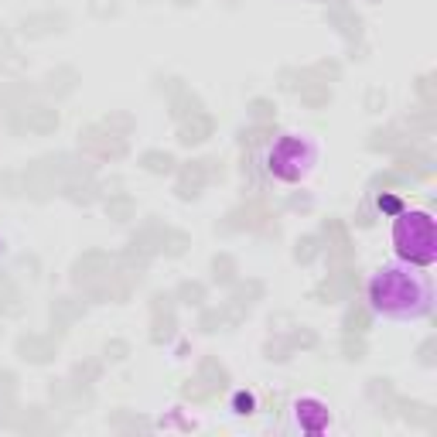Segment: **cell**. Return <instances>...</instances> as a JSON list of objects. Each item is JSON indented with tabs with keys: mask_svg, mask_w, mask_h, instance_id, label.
<instances>
[{
	"mask_svg": "<svg viewBox=\"0 0 437 437\" xmlns=\"http://www.w3.org/2000/svg\"><path fill=\"white\" fill-rule=\"evenodd\" d=\"M24 123H28V130H34V134H52V130L58 127V113L48 109V106H34V109L24 113Z\"/></svg>",
	"mask_w": 437,
	"mask_h": 437,
	"instance_id": "cell-11",
	"label": "cell"
},
{
	"mask_svg": "<svg viewBox=\"0 0 437 437\" xmlns=\"http://www.w3.org/2000/svg\"><path fill=\"white\" fill-rule=\"evenodd\" d=\"M171 113H175V120H188L191 113H198V99H195L184 86H178L175 99H171Z\"/></svg>",
	"mask_w": 437,
	"mask_h": 437,
	"instance_id": "cell-14",
	"label": "cell"
},
{
	"mask_svg": "<svg viewBox=\"0 0 437 437\" xmlns=\"http://www.w3.org/2000/svg\"><path fill=\"white\" fill-rule=\"evenodd\" d=\"M175 3H181V7H188V3H195V0H175Z\"/></svg>",
	"mask_w": 437,
	"mask_h": 437,
	"instance_id": "cell-33",
	"label": "cell"
},
{
	"mask_svg": "<svg viewBox=\"0 0 437 437\" xmlns=\"http://www.w3.org/2000/svg\"><path fill=\"white\" fill-rule=\"evenodd\" d=\"M222 321H226V315H222V311H205V315H202V321H198V325H202V328H205V332H215V328H219V325H222Z\"/></svg>",
	"mask_w": 437,
	"mask_h": 437,
	"instance_id": "cell-25",
	"label": "cell"
},
{
	"mask_svg": "<svg viewBox=\"0 0 437 437\" xmlns=\"http://www.w3.org/2000/svg\"><path fill=\"white\" fill-rule=\"evenodd\" d=\"M116 10H120V7H116L113 0H96V3H92V14H96V17H106V14H116Z\"/></svg>",
	"mask_w": 437,
	"mask_h": 437,
	"instance_id": "cell-26",
	"label": "cell"
},
{
	"mask_svg": "<svg viewBox=\"0 0 437 437\" xmlns=\"http://www.w3.org/2000/svg\"><path fill=\"white\" fill-rule=\"evenodd\" d=\"M79 137H83V147L92 151L96 158H123V151H127L123 137H116L109 127H86Z\"/></svg>",
	"mask_w": 437,
	"mask_h": 437,
	"instance_id": "cell-4",
	"label": "cell"
},
{
	"mask_svg": "<svg viewBox=\"0 0 437 437\" xmlns=\"http://www.w3.org/2000/svg\"><path fill=\"white\" fill-rule=\"evenodd\" d=\"M17 352H21L24 359H31V362H48V359L55 355V345H52L48 339H41V335H24V339L17 342Z\"/></svg>",
	"mask_w": 437,
	"mask_h": 437,
	"instance_id": "cell-9",
	"label": "cell"
},
{
	"mask_svg": "<svg viewBox=\"0 0 437 437\" xmlns=\"http://www.w3.org/2000/svg\"><path fill=\"white\" fill-rule=\"evenodd\" d=\"M209 393H212V390H205V386H198V379L184 386V396H191V400H205Z\"/></svg>",
	"mask_w": 437,
	"mask_h": 437,
	"instance_id": "cell-27",
	"label": "cell"
},
{
	"mask_svg": "<svg viewBox=\"0 0 437 437\" xmlns=\"http://www.w3.org/2000/svg\"><path fill=\"white\" fill-rule=\"evenodd\" d=\"M365 325H369V318H365V311H359V308H355V311H349V321H345V328H349V335H355V332L362 335V332H365Z\"/></svg>",
	"mask_w": 437,
	"mask_h": 437,
	"instance_id": "cell-21",
	"label": "cell"
},
{
	"mask_svg": "<svg viewBox=\"0 0 437 437\" xmlns=\"http://www.w3.org/2000/svg\"><path fill=\"white\" fill-rule=\"evenodd\" d=\"M103 273H109V257H103V253H86L83 260L76 263V284H86L89 287Z\"/></svg>",
	"mask_w": 437,
	"mask_h": 437,
	"instance_id": "cell-8",
	"label": "cell"
},
{
	"mask_svg": "<svg viewBox=\"0 0 437 437\" xmlns=\"http://www.w3.org/2000/svg\"><path fill=\"white\" fill-rule=\"evenodd\" d=\"M62 24H65L62 14H31V17L21 21V31H24L28 38H41V34L62 31Z\"/></svg>",
	"mask_w": 437,
	"mask_h": 437,
	"instance_id": "cell-6",
	"label": "cell"
},
{
	"mask_svg": "<svg viewBox=\"0 0 437 437\" xmlns=\"http://www.w3.org/2000/svg\"><path fill=\"white\" fill-rule=\"evenodd\" d=\"M315 253H318V239L315 236H304L301 243H297V250H294V257L301 263H311L315 260Z\"/></svg>",
	"mask_w": 437,
	"mask_h": 437,
	"instance_id": "cell-20",
	"label": "cell"
},
{
	"mask_svg": "<svg viewBox=\"0 0 437 437\" xmlns=\"http://www.w3.org/2000/svg\"><path fill=\"white\" fill-rule=\"evenodd\" d=\"M233 407H236V414H253L257 410V400H253V393H236Z\"/></svg>",
	"mask_w": 437,
	"mask_h": 437,
	"instance_id": "cell-24",
	"label": "cell"
},
{
	"mask_svg": "<svg viewBox=\"0 0 437 437\" xmlns=\"http://www.w3.org/2000/svg\"><path fill=\"white\" fill-rule=\"evenodd\" d=\"M431 352H434V342H424V349H420V362H424V365H431V362H434V355H431Z\"/></svg>",
	"mask_w": 437,
	"mask_h": 437,
	"instance_id": "cell-31",
	"label": "cell"
},
{
	"mask_svg": "<svg viewBox=\"0 0 437 437\" xmlns=\"http://www.w3.org/2000/svg\"><path fill=\"white\" fill-rule=\"evenodd\" d=\"M83 315V304H76L72 297H58L55 304H52V318L58 321V325H69V321H76Z\"/></svg>",
	"mask_w": 437,
	"mask_h": 437,
	"instance_id": "cell-15",
	"label": "cell"
},
{
	"mask_svg": "<svg viewBox=\"0 0 437 437\" xmlns=\"http://www.w3.org/2000/svg\"><path fill=\"white\" fill-rule=\"evenodd\" d=\"M369 301L379 315L396 321H417L431 315V280L414 266H383L369 284Z\"/></svg>",
	"mask_w": 437,
	"mask_h": 437,
	"instance_id": "cell-1",
	"label": "cell"
},
{
	"mask_svg": "<svg viewBox=\"0 0 437 437\" xmlns=\"http://www.w3.org/2000/svg\"><path fill=\"white\" fill-rule=\"evenodd\" d=\"M76 79H79V76H76L72 69H55V72L45 76V89L55 92V96H69V92L76 89Z\"/></svg>",
	"mask_w": 437,
	"mask_h": 437,
	"instance_id": "cell-12",
	"label": "cell"
},
{
	"mask_svg": "<svg viewBox=\"0 0 437 437\" xmlns=\"http://www.w3.org/2000/svg\"><path fill=\"white\" fill-rule=\"evenodd\" d=\"M140 164H144L151 175H168V171H175V158L164 154V151H147V154L140 158Z\"/></svg>",
	"mask_w": 437,
	"mask_h": 437,
	"instance_id": "cell-13",
	"label": "cell"
},
{
	"mask_svg": "<svg viewBox=\"0 0 437 437\" xmlns=\"http://www.w3.org/2000/svg\"><path fill=\"white\" fill-rule=\"evenodd\" d=\"M396 253L414 266H431L437 260V233L434 219L427 212H400L393 226Z\"/></svg>",
	"mask_w": 437,
	"mask_h": 437,
	"instance_id": "cell-2",
	"label": "cell"
},
{
	"mask_svg": "<svg viewBox=\"0 0 437 437\" xmlns=\"http://www.w3.org/2000/svg\"><path fill=\"white\" fill-rule=\"evenodd\" d=\"M332 21L339 24V31L345 34V38H359V17L345 10V7H339V10H332Z\"/></svg>",
	"mask_w": 437,
	"mask_h": 437,
	"instance_id": "cell-16",
	"label": "cell"
},
{
	"mask_svg": "<svg viewBox=\"0 0 437 437\" xmlns=\"http://www.w3.org/2000/svg\"><path fill=\"white\" fill-rule=\"evenodd\" d=\"M202 372H205V376H215V386H226V383H229L226 369H222V365H215L212 359H205V362H202Z\"/></svg>",
	"mask_w": 437,
	"mask_h": 437,
	"instance_id": "cell-22",
	"label": "cell"
},
{
	"mask_svg": "<svg viewBox=\"0 0 437 437\" xmlns=\"http://www.w3.org/2000/svg\"><path fill=\"white\" fill-rule=\"evenodd\" d=\"M345 355H349V359H362V342L352 345V339H349V342H345Z\"/></svg>",
	"mask_w": 437,
	"mask_h": 437,
	"instance_id": "cell-32",
	"label": "cell"
},
{
	"mask_svg": "<svg viewBox=\"0 0 437 437\" xmlns=\"http://www.w3.org/2000/svg\"><path fill=\"white\" fill-rule=\"evenodd\" d=\"M379 209H383V212H396V209H400L396 195H386V198H379Z\"/></svg>",
	"mask_w": 437,
	"mask_h": 437,
	"instance_id": "cell-30",
	"label": "cell"
},
{
	"mask_svg": "<svg viewBox=\"0 0 437 437\" xmlns=\"http://www.w3.org/2000/svg\"><path fill=\"white\" fill-rule=\"evenodd\" d=\"M209 175V161H195L191 168H184L181 171V184H178V195L181 198H195L198 195V188H202V181Z\"/></svg>",
	"mask_w": 437,
	"mask_h": 437,
	"instance_id": "cell-10",
	"label": "cell"
},
{
	"mask_svg": "<svg viewBox=\"0 0 437 437\" xmlns=\"http://www.w3.org/2000/svg\"><path fill=\"white\" fill-rule=\"evenodd\" d=\"M209 134H212V120L198 109V113H191L188 120H181V137H178V140H181V144H202Z\"/></svg>",
	"mask_w": 437,
	"mask_h": 437,
	"instance_id": "cell-7",
	"label": "cell"
},
{
	"mask_svg": "<svg viewBox=\"0 0 437 437\" xmlns=\"http://www.w3.org/2000/svg\"><path fill=\"white\" fill-rule=\"evenodd\" d=\"M212 270H215V280H222V284H233L236 280V263H233V257H215Z\"/></svg>",
	"mask_w": 437,
	"mask_h": 437,
	"instance_id": "cell-19",
	"label": "cell"
},
{
	"mask_svg": "<svg viewBox=\"0 0 437 437\" xmlns=\"http://www.w3.org/2000/svg\"><path fill=\"white\" fill-rule=\"evenodd\" d=\"M106 355H109V359H123V355H127V342H109V345H106Z\"/></svg>",
	"mask_w": 437,
	"mask_h": 437,
	"instance_id": "cell-29",
	"label": "cell"
},
{
	"mask_svg": "<svg viewBox=\"0 0 437 437\" xmlns=\"http://www.w3.org/2000/svg\"><path fill=\"white\" fill-rule=\"evenodd\" d=\"M266 164H270V171L280 178V181H301V178L311 171V164H315V147L304 137L287 134V137H280L273 144Z\"/></svg>",
	"mask_w": 437,
	"mask_h": 437,
	"instance_id": "cell-3",
	"label": "cell"
},
{
	"mask_svg": "<svg viewBox=\"0 0 437 437\" xmlns=\"http://www.w3.org/2000/svg\"><path fill=\"white\" fill-rule=\"evenodd\" d=\"M297 427L308 434H318L328 427V407L321 400H297Z\"/></svg>",
	"mask_w": 437,
	"mask_h": 437,
	"instance_id": "cell-5",
	"label": "cell"
},
{
	"mask_svg": "<svg viewBox=\"0 0 437 437\" xmlns=\"http://www.w3.org/2000/svg\"><path fill=\"white\" fill-rule=\"evenodd\" d=\"M250 113H253V120H257V123H266V120L273 116V109H270V103H266V99H253V103H250Z\"/></svg>",
	"mask_w": 437,
	"mask_h": 437,
	"instance_id": "cell-23",
	"label": "cell"
},
{
	"mask_svg": "<svg viewBox=\"0 0 437 437\" xmlns=\"http://www.w3.org/2000/svg\"><path fill=\"white\" fill-rule=\"evenodd\" d=\"M0 393H3V396L14 393V372H0Z\"/></svg>",
	"mask_w": 437,
	"mask_h": 437,
	"instance_id": "cell-28",
	"label": "cell"
},
{
	"mask_svg": "<svg viewBox=\"0 0 437 437\" xmlns=\"http://www.w3.org/2000/svg\"><path fill=\"white\" fill-rule=\"evenodd\" d=\"M178 297H181V304H202V301H205V287L195 284V280H184V284L178 287Z\"/></svg>",
	"mask_w": 437,
	"mask_h": 437,
	"instance_id": "cell-18",
	"label": "cell"
},
{
	"mask_svg": "<svg viewBox=\"0 0 437 437\" xmlns=\"http://www.w3.org/2000/svg\"><path fill=\"white\" fill-rule=\"evenodd\" d=\"M106 212H109L113 219H120V222H123V219H130V215H134V202H130L127 195H116V198H109V202H106Z\"/></svg>",
	"mask_w": 437,
	"mask_h": 437,
	"instance_id": "cell-17",
	"label": "cell"
}]
</instances>
